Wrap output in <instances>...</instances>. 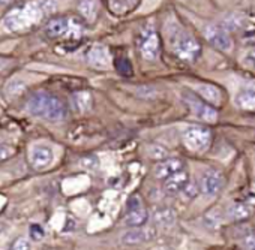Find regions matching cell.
I'll return each instance as SVG.
<instances>
[{
    "instance_id": "277c9868",
    "label": "cell",
    "mask_w": 255,
    "mask_h": 250,
    "mask_svg": "<svg viewBox=\"0 0 255 250\" xmlns=\"http://www.w3.org/2000/svg\"><path fill=\"white\" fill-rule=\"evenodd\" d=\"M183 100H185V103L188 105V108L191 109V112L197 118H200L203 121H207V123H215L218 120V111L213 106H210L207 102L192 96L188 91L183 93Z\"/></svg>"
},
{
    "instance_id": "ba28073f",
    "label": "cell",
    "mask_w": 255,
    "mask_h": 250,
    "mask_svg": "<svg viewBox=\"0 0 255 250\" xmlns=\"http://www.w3.org/2000/svg\"><path fill=\"white\" fill-rule=\"evenodd\" d=\"M204 35H206V39L210 42V45H213L216 50L224 51V53H228V51L233 50V39L228 35V32L224 30L222 27L209 26L204 30Z\"/></svg>"
},
{
    "instance_id": "3957f363",
    "label": "cell",
    "mask_w": 255,
    "mask_h": 250,
    "mask_svg": "<svg viewBox=\"0 0 255 250\" xmlns=\"http://www.w3.org/2000/svg\"><path fill=\"white\" fill-rule=\"evenodd\" d=\"M183 143L192 152H206L212 143V132L203 126H189L183 131Z\"/></svg>"
},
{
    "instance_id": "1f68e13d",
    "label": "cell",
    "mask_w": 255,
    "mask_h": 250,
    "mask_svg": "<svg viewBox=\"0 0 255 250\" xmlns=\"http://www.w3.org/2000/svg\"><path fill=\"white\" fill-rule=\"evenodd\" d=\"M243 62H245V65H246L248 68H251V69L255 71V50L248 51V54L245 56Z\"/></svg>"
},
{
    "instance_id": "e0dca14e",
    "label": "cell",
    "mask_w": 255,
    "mask_h": 250,
    "mask_svg": "<svg viewBox=\"0 0 255 250\" xmlns=\"http://www.w3.org/2000/svg\"><path fill=\"white\" fill-rule=\"evenodd\" d=\"M149 220V213L146 208H138V210H132L128 211L126 217H125V223L131 228H138V226H144Z\"/></svg>"
},
{
    "instance_id": "ffe728a7",
    "label": "cell",
    "mask_w": 255,
    "mask_h": 250,
    "mask_svg": "<svg viewBox=\"0 0 255 250\" xmlns=\"http://www.w3.org/2000/svg\"><path fill=\"white\" fill-rule=\"evenodd\" d=\"M227 216L230 220L233 222H240V220H246L251 216V208L246 204H234L228 208Z\"/></svg>"
},
{
    "instance_id": "44dd1931",
    "label": "cell",
    "mask_w": 255,
    "mask_h": 250,
    "mask_svg": "<svg viewBox=\"0 0 255 250\" xmlns=\"http://www.w3.org/2000/svg\"><path fill=\"white\" fill-rule=\"evenodd\" d=\"M236 103H237V106L242 108V109L255 111V91L245 90V91L239 93L237 97H236Z\"/></svg>"
},
{
    "instance_id": "5bb4252c",
    "label": "cell",
    "mask_w": 255,
    "mask_h": 250,
    "mask_svg": "<svg viewBox=\"0 0 255 250\" xmlns=\"http://www.w3.org/2000/svg\"><path fill=\"white\" fill-rule=\"evenodd\" d=\"M153 223L156 228H171L176 223V213L168 207L158 208L153 213Z\"/></svg>"
},
{
    "instance_id": "5b68a950",
    "label": "cell",
    "mask_w": 255,
    "mask_h": 250,
    "mask_svg": "<svg viewBox=\"0 0 255 250\" xmlns=\"http://www.w3.org/2000/svg\"><path fill=\"white\" fill-rule=\"evenodd\" d=\"M156 237V226L144 225L138 228H129L120 235V241L126 246H137L143 243H149Z\"/></svg>"
},
{
    "instance_id": "836d02e7",
    "label": "cell",
    "mask_w": 255,
    "mask_h": 250,
    "mask_svg": "<svg viewBox=\"0 0 255 250\" xmlns=\"http://www.w3.org/2000/svg\"><path fill=\"white\" fill-rule=\"evenodd\" d=\"M5 229V223L3 222H0V232H2Z\"/></svg>"
},
{
    "instance_id": "7c38bea8",
    "label": "cell",
    "mask_w": 255,
    "mask_h": 250,
    "mask_svg": "<svg viewBox=\"0 0 255 250\" xmlns=\"http://www.w3.org/2000/svg\"><path fill=\"white\" fill-rule=\"evenodd\" d=\"M71 27V20L66 17H54L45 26V35L51 39L68 35Z\"/></svg>"
},
{
    "instance_id": "484cf974",
    "label": "cell",
    "mask_w": 255,
    "mask_h": 250,
    "mask_svg": "<svg viewBox=\"0 0 255 250\" xmlns=\"http://www.w3.org/2000/svg\"><path fill=\"white\" fill-rule=\"evenodd\" d=\"M198 192H200V186L197 184V183H194V181H189L186 186H185V189H183V195L186 196V199H194L197 195H198Z\"/></svg>"
},
{
    "instance_id": "8992f818",
    "label": "cell",
    "mask_w": 255,
    "mask_h": 250,
    "mask_svg": "<svg viewBox=\"0 0 255 250\" xmlns=\"http://www.w3.org/2000/svg\"><path fill=\"white\" fill-rule=\"evenodd\" d=\"M159 50H161V42H159L158 33L153 29L144 30L140 38L141 57L147 62H155L159 57Z\"/></svg>"
},
{
    "instance_id": "2e32d148",
    "label": "cell",
    "mask_w": 255,
    "mask_h": 250,
    "mask_svg": "<svg viewBox=\"0 0 255 250\" xmlns=\"http://www.w3.org/2000/svg\"><path fill=\"white\" fill-rule=\"evenodd\" d=\"M26 81L21 78H12L3 85V94L6 99H17L26 91Z\"/></svg>"
},
{
    "instance_id": "30bf717a",
    "label": "cell",
    "mask_w": 255,
    "mask_h": 250,
    "mask_svg": "<svg viewBox=\"0 0 255 250\" xmlns=\"http://www.w3.org/2000/svg\"><path fill=\"white\" fill-rule=\"evenodd\" d=\"M183 167H185V162L179 158H168L162 162H159L155 168V177L159 178V180H165L180 171H183Z\"/></svg>"
},
{
    "instance_id": "d6986e66",
    "label": "cell",
    "mask_w": 255,
    "mask_h": 250,
    "mask_svg": "<svg viewBox=\"0 0 255 250\" xmlns=\"http://www.w3.org/2000/svg\"><path fill=\"white\" fill-rule=\"evenodd\" d=\"M78 12L86 21H95L98 15V0H80Z\"/></svg>"
},
{
    "instance_id": "d4e9b609",
    "label": "cell",
    "mask_w": 255,
    "mask_h": 250,
    "mask_svg": "<svg viewBox=\"0 0 255 250\" xmlns=\"http://www.w3.org/2000/svg\"><path fill=\"white\" fill-rule=\"evenodd\" d=\"M149 156L152 159H156V161H162V159L165 161L168 156V152L162 146H150L149 147Z\"/></svg>"
},
{
    "instance_id": "d6a6232c",
    "label": "cell",
    "mask_w": 255,
    "mask_h": 250,
    "mask_svg": "<svg viewBox=\"0 0 255 250\" xmlns=\"http://www.w3.org/2000/svg\"><path fill=\"white\" fill-rule=\"evenodd\" d=\"M243 41L245 44H254L255 42V29H246L243 32Z\"/></svg>"
},
{
    "instance_id": "cb8c5ba5",
    "label": "cell",
    "mask_w": 255,
    "mask_h": 250,
    "mask_svg": "<svg viewBox=\"0 0 255 250\" xmlns=\"http://www.w3.org/2000/svg\"><path fill=\"white\" fill-rule=\"evenodd\" d=\"M204 223L210 228H218L222 223V213L218 208H212L204 216Z\"/></svg>"
},
{
    "instance_id": "f1b7e54d",
    "label": "cell",
    "mask_w": 255,
    "mask_h": 250,
    "mask_svg": "<svg viewBox=\"0 0 255 250\" xmlns=\"http://www.w3.org/2000/svg\"><path fill=\"white\" fill-rule=\"evenodd\" d=\"M29 232H30L32 240H35V241H39V240H42V238H44V229H42V226H41V225H38V223L30 225Z\"/></svg>"
},
{
    "instance_id": "6da1fadb",
    "label": "cell",
    "mask_w": 255,
    "mask_h": 250,
    "mask_svg": "<svg viewBox=\"0 0 255 250\" xmlns=\"http://www.w3.org/2000/svg\"><path fill=\"white\" fill-rule=\"evenodd\" d=\"M26 109L29 114L48 121H62L68 114L65 103L47 91H35L27 99Z\"/></svg>"
},
{
    "instance_id": "83f0119b",
    "label": "cell",
    "mask_w": 255,
    "mask_h": 250,
    "mask_svg": "<svg viewBox=\"0 0 255 250\" xmlns=\"http://www.w3.org/2000/svg\"><path fill=\"white\" fill-rule=\"evenodd\" d=\"M14 156V150L12 147L6 146V144H2L0 143V164L6 162L8 159H11Z\"/></svg>"
},
{
    "instance_id": "ac0fdd59",
    "label": "cell",
    "mask_w": 255,
    "mask_h": 250,
    "mask_svg": "<svg viewBox=\"0 0 255 250\" xmlns=\"http://www.w3.org/2000/svg\"><path fill=\"white\" fill-rule=\"evenodd\" d=\"M93 99L89 91H77L72 94V106L78 112H87L92 109Z\"/></svg>"
},
{
    "instance_id": "f546056e",
    "label": "cell",
    "mask_w": 255,
    "mask_h": 250,
    "mask_svg": "<svg viewBox=\"0 0 255 250\" xmlns=\"http://www.w3.org/2000/svg\"><path fill=\"white\" fill-rule=\"evenodd\" d=\"M128 211H132V210H138V208H143V204H141V199L138 195H134L129 198V201H128Z\"/></svg>"
},
{
    "instance_id": "52a82bcc",
    "label": "cell",
    "mask_w": 255,
    "mask_h": 250,
    "mask_svg": "<svg viewBox=\"0 0 255 250\" xmlns=\"http://www.w3.org/2000/svg\"><path fill=\"white\" fill-rule=\"evenodd\" d=\"M198 186H200L201 193H204L207 196H215L221 192V189L224 186V177L216 169H207L201 174Z\"/></svg>"
},
{
    "instance_id": "4316f807",
    "label": "cell",
    "mask_w": 255,
    "mask_h": 250,
    "mask_svg": "<svg viewBox=\"0 0 255 250\" xmlns=\"http://www.w3.org/2000/svg\"><path fill=\"white\" fill-rule=\"evenodd\" d=\"M9 250H32V244L27 238H17L11 244Z\"/></svg>"
},
{
    "instance_id": "603a6c76",
    "label": "cell",
    "mask_w": 255,
    "mask_h": 250,
    "mask_svg": "<svg viewBox=\"0 0 255 250\" xmlns=\"http://www.w3.org/2000/svg\"><path fill=\"white\" fill-rule=\"evenodd\" d=\"M35 6H36L39 15H48V14H53L57 9L56 0H36Z\"/></svg>"
},
{
    "instance_id": "7a4b0ae2",
    "label": "cell",
    "mask_w": 255,
    "mask_h": 250,
    "mask_svg": "<svg viewBox=\"0 0 255 250\" xmlns=\"http://www.w3.org/2000/svg\"><path fill=\"white\" fill-rule=\"evenodd\" d=\"M171 44L174 54L182 62L194 63L201 54V45L198 44V41L185 32L179 30L177 33H174L171 38Z\"/></svg>"
},
{
    "instance_id": "8fae6325",
    "label": "cell",
    "mask_w": 255,
    "mask_h": 250,
    "mask_svg": "<svg viewBox=\"0 0 255 250\" xmlns=\"http://www.w3.org/2000/svg\"><path fill=\"white\" fill-rule=\"evenodd\" d=\"M86 62L96 68V69H105L110 65V54L108 50L104 45H93L87 54H86Z\"/></svg>"
},
{
    "instance_id": "7402d4cb",
    "label": "cell",
    "mask_w": 255,
    "mask_h": 250,
    "mask_svg": "<svg viewBox=\"0 0 255 250\" xmlns=\"http://www.w3.org/2000/svg\"><path fill=\"white\" fill-rule=\"evenodd\" d=\"M219 27H222L224 30H230V32H233V30H239L240 27H243V17L242 15H239V14H228L224 20H222V23H221V26Z\"/></svg>"
},
{
    "instance_id": "4dcf8cb0",
    "label": "cell",
    "mask_w": 255,
    "mask_h": 250,
    "mask_svg": "<svg viewBox=\"0 0 255 250\" xmlns=\"http://www.w3.org/2000/svg\"><path fill=\"white\" fill-rule=\"evenodd\" d=\"M242 246L245 247V250H255V235H245L242 238Z\"/></svg>"
},
{
    "instance_id": "9c48e42d",
    "label": "cell",
    "mask_w": 255,
    "mask_h": 250,
    "mask_svg": "<svg viewBox=\"0 0 255 250\" xmlns=\"http://www.w3.org/2000/svg\"><path fill=\"white\" fill-rule=\"evenodd\" d=\"M53 158H54L53 150L48 146L36 144L30 150V165L38 171L48 168L53 162Z\"/></svg>"
},
{
    "instance_id": "9a60e30c",
    "label": "cell",
    "mask_w": 255,
    "mask_h": 250,
    "mask_svg": "<svg viewBox=\"0 0 255 250\" xmlns=\"http://www.w3.org/2000/svg\"><path fill=\"white\" fill-rule=\"evenodd\" d=\"M197 93L201 96V99L207 103H212V105H216L221 102V97H222V93L221 90L213 85V84H198L197 85Z\"/></svg>"
},
{
    "instance_id": "4fadbf2b",
    "label": "cell",
    "mask_w": 255,
    "mask_h": 250,
    "mask_svg": "<svg viewBox=\"0 0 255 250\" xmlns=\"http://www.w3.org/2000/svg\"><path fill=\"white\" fill-rule=\"evenodd\" d=\"M189 183V175L185 171H180L168 178L164 180V192L167 195H177L183 192L185 186Z\"/></svg>"
}]
</instances>
